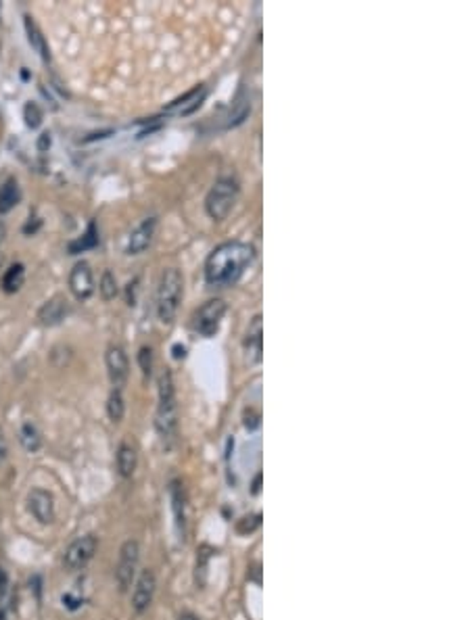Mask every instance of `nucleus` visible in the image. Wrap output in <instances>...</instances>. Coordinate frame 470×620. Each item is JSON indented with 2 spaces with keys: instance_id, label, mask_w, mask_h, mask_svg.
Wrapping results in <instances>:
<instances>
[{
  "instance_id": "33",
  "label": "nucleus",
  "mask_w": 470,
  "mask_h": 620,
  "mask_svg": "<svg viewBox=\"0 0 470 620\" xmlns=\"http://www.w3.org/2000/svg\"><path fill=\"white\" fill-rule=\"evenodd\" d=\"M178 620H199V616H194L192 612H182V614L178 616Z\"/></svg>"
},
{
  "instance_id": "29",
  "label": "nucleus",
  "mask_w": 470,
  "mask_h": 620,
  "mask_svg": "<svg viewBox=\"0 0 470 620\" xmlns=\"http://www.w3.org/2000/svg\"><path fill=\"white\" fill-rule=\"evenodd\" d=\"M9 455V445H7V439H5V433L0 430V464H3Z\"/></svg>"
},
{
  "instance_id": "2",
  "label": "nucleus",
  "mask_w": 470,
  "mask_h": 620,
  "mask_svg": "<svg viewBox=\"0 0 470 620\" xmlns=\"http://www.w3.org/2000/svg\"><path fill=\"white\" fill-rule=\"evenodd\" d=\"M157 430L165 445L176 439L178 430V412H176V391L169 370H163L159 376V410H157Z\"/></svg>"
},
{
  "instance_id": "32",
  "label": "nucleus",
  "mask_w": 470,
  "mask_h": 620,
  "mask_svg": "<svg viewBox=\"0 0 470 620\" xmlns=\"http://www.w3.org/2000/svg\"><path fill=\"white\" fill-rule=\"evenodd\" d=\"M49 146H51V136H49V134H42V136H40V142H38V149H40V151H47Z\"/></svg>"
},
{
  "instance_id": "20",
  "label": "nucleus",
  "mask_w": 470,
  "mask_h": 620,
  "mask_svg": "<svg viewBox=\"0 0 470 620\" xmlns=\"http://www.w3.org/2000/svg\"><path fill=\"white\" fill-rule=\"evenodd\" d=\"M24 280H26V269H24L22 263H17V265H13V267L7 269V274L3 278V290L9 292V294L11 292H17L24 286Z\"/></svg>"
},
{
  "instance_id": "30",
  "label": "nucleus",
  "mask_w": 470,
  "mask_h": 620,
  "mask_svg": "<svg viewBox=\"0 0 470 620\" xmlns=\"http://www.w3.org/2000/svg\"><path fill=\"white\" fill-rule=\"evenodd\" d=\"M251 493H253V495H260V493H262V472L255 474L253 485H251Z\"/></svg>"
},
{
  "instance_id": "14",
  "label": "nucleus",
  "mask_w": 470,
  "mask_h": 620,
  "mask_svg": "<svg viewBox=\"0 0 470 620\" xmlns=\"http://www.w3.org/2000/svg\"><path fill=\"white\" fill-rule=\"evenodd\" d=\"M169 495H171V510H174V518H176V528L180 533V539H184V533H186V495H184V487L180 485V480L171 483Z\"/></svg>"
},
{
  "instance_id": "21",
  "label": "nucleus",
  "mask_w": 470,
  "mask_h": 620,
  "mask_svg": "<svg viewBox=\"0 0 470 620\" xmlns=\"http://www.w3.org/2000/svg\"><path fill=\"white\" fill-rule=\"evenodd\" d=\"M107 414H109V420H111V422H121V418H124V414H126V403H124L121 391L113 389V393L109 395V401H107Z\"/></svg>"
},
{
  "instance_id": "28",
  "label": "nucleus",
  "mask_w": 470,
  "mask_h": 620,
  "mask_svg": "<svg viewBox=\"0 0 470 620\" xmlns=\"http://www.w3.org/2000/svg\"><path fill=\"white\" fill-rule=\"evenodd\" d=\"M260 424H262V420H260V414H258V412H253V410H249V412L245 414V428H249V430H258V428H260Z\"/></svg>"
},
{
  "instance_id": "5",
  "label": "nucleus",
  "mask_w": 470,
  "mask_h": 620,
  "mask_svg": "<svg viewBox=\"0 0 470 620\" xmlns=\"http://www.w3.org/2000/svg\"><path fill=\"white\" fill-rule=\"evenodd\" d=\"M138 560H140V545H138V541L128 539L119 549V558H117V566H115V580H117V589L121 593H126L134 585Z\"/></svg>"
},
{
  "instance_id": "17",
  "label": "nucleus",
  "mask_w": 470,
  "mask_h": 620,
  "mask_svg": "<svg viewBox=\"0 0 470 620\" xmlns=\"http://www.w3.org/2000/svg\"><path fill=\"white\" fill-rule=\"evenodd\" d=\"M22 194H19V186L15 180H7L3 186H0V213H9L17 203H19Z\"/></svg>"
},
{
  "instance_id": "22",
  "label": "nucleus",
  "mask_w": 470,
  "mask_h": 620,
  "mask_svg": "<svg viewBox=\"0 0 470 620\" xmlns=\"http://www.w3.org/2000/svg\"><path fill=\"white\" fill-rule=\"evenodd\" d=\"M262 526V514H247L241 520H237V533L239 535H253Z\"/></svg>"
},
{
  "instance_id": "23",
  "label": "nucleus",
  "mask_w": 470,
  "mask_h": 620,
  "mask_svg": "<svg viewBox=\"0 0 470 620\" xmlns=\"http://www.w3.org/2000/svg\"><path fill=\"white\" fill-rule=\"evenodd\" d=\"M96 242H99L96 228H94V224H90L88 232H86V234H84L80 240H76V242H72V244H69V251H72V253H80V251H86V249H92V246H96Z\"/></svg>"
},
{
  "instance_id": "13",
  "label": "nucleus",
  "mask_w": 470,
  "mask_h": 620,
  "mask_svg": "<svg viewBox=\"0 0 470 620\" xmlns=\"http://www.w3.org/2000/svg\"><path fill=\"white\" fill-rule=\"evenodd\" d=\"M262 343H264V326H262V316H255L249 324L247 339H245V349H247V360L251 364H258L262 360Z\"/></svg>"
},
{
  "instance_id": "31",
  "label": "nucleus",
  "mask_w": 470,
  "mask_h": 620,
  "mask_svg": "<svg viewBox=\"0 0 470 620\" xmlns=\"http://www.w3.org/2000/svg\"><path fill=\"white\" fill-rule=\"evenodd\" d=\"M7 585H9V578H7V572L0 568V595H3L7 591Z\"/></svg>"
},
{
  "instance_id": "4",
  "label": "nucleus",
  "mask_w": 470,
  "mask_h": 620,
  "mask_svg": "<svg viewBox=\"0 0 470 620\" xmlns=\"http://www.w3.org/2000/svg\"><path fill=\"white\" fill-rule=\"evenodd\" d=\"M237 196H239L237 180H234V178H219L213 184V188L209 190L207 201H205V209H207L209 217L215 219V221H221L230 213Z\"/></svg>"
},
{
  "instance_id": "16",
  "label": "nucleus",
  "mask_w": 470,
  "mask_h": 620,
  "mask_svg": "<svg viewBox=\"0 0 470 620\" xmlns=\"http://www.w3.org/2000/svg\"><path fill=\"white\" fill-rule=\"evenodd\" d=\"M136 464H138V455H136V449L128 443H121L119 449H117V470L124 478H130L136 470Z\"/></svg>"
},
{
  "instance_id": "12",
  "label": "nucleus",
  "mask_w": 470,
  "mask_h": 620,
  "mask_svg": "<svg viewBox=\"0 0 470 620\" xmlns=\"http://www.w3.org/2000/svg\"><path fill=\"white\" fill-rule=\"evenodd\" d=\"M155 228H157V219L155 217H146L130 236L128 240V253L130 255H140L144 249H149V244L153 242L155 236Z\"/></svg>"
},
{
  "instance_id": "8",
  "label": "nucleus",
  "mask_w": 470,
  "mask_h": 620,
  "mask_svg": "<svg viewBox=\"0 0 470 620\" xmlns=\"http://www.w3.org/2000/svg\"><path fill=\"white\" fill-rule=\"evenodd\" d=\"M155 591H157V576H155L153 570L146 568L134 580V589H132V608H134V612H138V614L146 612L151 608V603H153Z\"/></svg>"
},
{
  "instance_id": "25",
  "label": "nucleus",
  "mask_w": 470,
  "mask_h": 620,
  "mask_svg": "<svg viewBox=\"0 0 470 620\" xmlns=\"http://www.w3.org/2000/svg\"><path fill=\"white\" fill-rule=\"evenodd\" d=\"M24 119H26L28 128H32V130L38 128L42 124V111H40V107L36 103H28L26 109H24Z\"/></svg>"
},
{
  "instance_id": "34",
  "label": "nucleus",
  "mask_w": 470,
  "mask_h": 620,
  "mask_svg": "<svg viewBox=\"0 0 470 620\" xmlns=\"http://www.w3.org/2000/svg\"><path fill=\"white\" fill-rule=\"evenodd\" d=\"M174 358H178V360H180V358H184V347L176 345V347H174Z\"/></svg>"
},
{
  "instance_id": "11",
  "label": "nucleus",
  "mask_w": 470,
  "mask_h": 620,
  "mask_svg": "<svg viewBox=\"0 0 470 620\" xmlns=\"http://www.w3.org/2000/svg\"><path fill=\"white\" fill-rule=\"evenodd\" d=\"M69 288L78 299H88L94 292V278H92V269L86 261L76 263V267L69 274Z\"/></svg>"
},
{
  "instance_id": "15",
  "label": "nucleus",
  "mask_w": 470,
  "mask_h": 620,
  "mask_svg": "<svg viewBox=\"0 0 470 620\" xmlns=\"http://www.w3.org/2000/svg\"><path fill=\"white\" fill-rule=\"evenodd\" d=\"M67 314V301L63 296H53L49 303L42 305V309L38 312V320L44 326H55L59 324Z\"/></svg>"
},
{
  "instance_id": "6",
  "label": "nucleus",
  "mask_w": 470,
  "mask_h": 620,
  "mask_svg": "<svg viewBox=\"0 0 470 620\" xmlns=\"http://www.w3.org/2000/svg\"><path fill=\"white\" fill-rule=\"evenodd\" d=\"M99 549V539L94 535H84V537H78L76 541L69 543V547L65 549V555H63V566L65 570L69 572H78L82 568L88 566V562L94 558Z\"/></svg>"
},
{
  "instance_id": "35",
  "label": "nucleus",
  "mask_w": 470,
  "mask_h": 620,
  "mask_svg": "<svg viewBox=\"0 0 470 620\" xmlns=\"http://www.w3.org/2000/svg\"><path fill=\"white\" fill-rule=\"evenodd\" d=\"M3 238H5V221L0 219V242H3Z\"/></svg>"
},
{
  "instance_id": "1",
  "label": "nucleus",
  "mask_w": 470,
  "mask_h": 620,
  "mask_svg": "<svg viewBox=\"0 0 470 620\" xmlns=\"http://www.w3.org/2000/svg\"><path fill=\"white\" fill-rule=\"evenodd\" d=\"M255 257V249L247 242H224L205 263V278L211 286L234 284Z\"/></svg>"
},
{
  "instance_id": "27",
  "label": "nucleus",
  "mask_w": 470,
  "mask_h": 620,
  "mask_svg": "<svg viewBox=\"0 0 470 620\" xmlns=\"http://www.w3.org/2000/svg\"><path fill=\"white\" fill-rule=\"evenodd\" d=\"M138 364H140V370L144 376L151 374V368H153V351L149 347H142L140 353H138Z\"/></svg>"
},
{
  "instance_id": "24",
  "label": "nucleus",
  "mask_w": 470,
  "mask_h": 620,
  "mask_svg": "<svg viewBox=\"0 0 470 620\" xmlns=\"http://www.w3.org/2000/svg\"><path fill=\"white\" fill-rule=\"evenodd\" d=\"M209 549L207 547H201L199 549V555H196V585L203 589L205 583H207V568H209Z\"/></svg>"
},
{
  "instance_id": "10",
  "label": "nucleus",
  "mask_w": 470,
  "mask_h": 620,
  "mask_svg": "<svg viewBox=\"0 0 470 620\" xmlns=\"http://www.w3.org/2000/svg\"><path fill=\"white\" fill-rule=\"evenodd\" d=\"M105 362H107V370H109V378H111L113 387L117 391H121L126 380H128V374H130V364H128L126 351L119 345H111L107 349Z\"/></svg>"
},
{
  "instance_id": "7",
  "label": "nucleus",
  "mask_w": 470,
  "mask_h": 620,
  "mask_svg": "<svg viewBox=\"0 0 470 620\" xmlns=\"http://www.w3.org/2000/svg\"><path fill=\"white\" fill-rule=\"evenodd\" d=\"M226 314V303L221 299H211L207 301L199 312H196V318H194V328L199 335L203 337H213L217 330H219V324H221V318Z\"/></svg>"
},
{
  "instance_id": "9",
  "label": "nucleus",
  "mask_w": 470,
  "mask_h": 620,
  "mask_svg": "<svg viewBox=\"0 0 470 620\" xmlns=\"http://www.w3.org/2000/svg\"><path fill=\"white\" fill-rule=\"evenodd\" d=\"M28 510L32 512V516L40 524L55 522V516H57V512H55V497L49 491L40 489V487H36V489H32L28 493Z\"/></svg>"
},
{
  "instance_id": "18",
  "label": "nucleus",
  "mask_w": 470,
  "mask_h": 620,
  "mask_svg": "<svg viewBox=\"0 0 470 620\" xmlns=\"http://www.w3.org/2000/svg\"><path fill=\"white\" fill-rule=\"evenodd\" d=\"M26 32H28V40H30V44H32V49L44 59V61H49L51 59V55H49V49H47V42H44V36H42V32L38 30V26L32 22V17H26Z\"/></svg>"
},
{
  "instance_id": "3",
  "label": "nucleus",
  "mask_w": 470,
  "mask_h": 620,
  "mask_svg": "<svg viewBox=\"0 0 470 620\" xmlns=\"http://www.w3.org/2000/svg\"><path fill=\"white\" fill-rule=\"evenodd\" d=\"M182 290H184L182 274L176 267L163 269L159 288H157V314L163 324L174 322V318L178 314L180 299H182Z\"/></svg>"
},
{
  "instance_id": "26",
  "label": "nucleus",
  "mask_w": 470,
  "mask_h": 620,
  "mask_svg": "<svg viewBox=\"0 0 470 620\" xmlns=\"http://www.w3.org/2000/svg\"><path fill=\"white\" fill-rule=\"evenodd\" d=\"M101 294L109 301V299H115L117 294V280L111 271H105L103 274V280H101Z\"/></svg>"
},
{
  "instance_id": "19",
  "label": "nucleus",
  "mask_w": 470,
  "mask_h": 620,
  "mask_svg": "<svg viewBox=\"0 0 470 620\" xmlns=\"http://www.w3.org/2000/svg\"><path fill=\"white\" fill-rule=\"evenodd\" d=\"M19 441L24 445L26 451L30 453H36L40 447H42V437H40V430L36 428V424L32 422H26L19 430Z\"/></svg>"
}]
</instances>
